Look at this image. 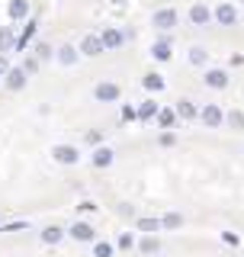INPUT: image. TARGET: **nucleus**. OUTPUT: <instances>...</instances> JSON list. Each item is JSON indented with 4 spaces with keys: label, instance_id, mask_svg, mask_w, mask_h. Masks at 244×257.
Instances as JSON below:
<instances>
[{
    "label": "nucleus",
    "instance_id": "obj_1",
    "mask_svg": "<svg viewBox=\"0 0 244 257\" xmlns=\"http://www.w3.org/2000/svg\"><path fill=\"white\" fill-rule=\"evenodd\" d=\"M55 161H58V164H77L80 161V151L74 148V145H55Z\"/></svg>",
    "mask_w": 244,
    "mask_h": 257
},
{
    "label": "nucleus",
    "instance_id": "obj_2",
    "mask_svg": "<svg viewBox=\"0 0 244 257\" xmlns=\"http://www.w3.org/2000/svg\"><path fill=\"white\" fill-rule=\"evenodd\" d=\"M199 119H202V122H206L209 128H218V125H222V119H225V116H222V109H218L215 103H209V106L199 112Z\"/></svg>",
    "mask_w": 244,
    "mask_h": 257
},
{
    "label": "nucleus",
    "instance_id": "obj_3",
    "mask_svg": "<svg viewBox=\"0 0 244 257\" xmlns=\"http://www.w3.org/2000/svg\"><path fill=\"white\" fill-rule=\"evenodd\" d=\"M212 16H215L218 23H222V26H234V23H238V10H234L231 4H222V7H218V10H215Z\"/></svg>",
    "mask_w": 244,
    "mask_h": 257
},
{
    "label": "nucleus",
    "instance_id": "obj_4",
    "mask_svg": "<svg viewBox=\"0 0 244 257\" xmlns=\"http://www.w3.org/2000/svg\"><path fill=\"white\" fill-rule=\"evenodd\" d=\"M154 26L158 29H174L177 26V10H158L154 13Z\"/></svg>",
    "mask_w": 244,
    "mask_h": 257
},
{
    "label": "nucleus",
    "instance_id": "obj_5",
    "mask_svg": "<svg viewBox=\"0 0 244 257\" xmlns=\"http://www.w3.org/2000/svg\"><path fill=\"white\" fill-rule=\"evenodd\" d=\"M96 100H103V103H112V100H119V87L116 84H96Z\"/></svg>",
    "mask_w": 244,
    "mask_h": 257
},
{
    "label": "nucleus",
    "instance_id": "obj_6",
    "mask_svg": "<svg viewBox=\"0 0 244 257\" xmlns=\"http://www.w3.org/2000/svg\"><path fill=\"white\" fill-rule=\"evenodd\" d=\"M23 84H26V71H23V68H10V71H7V87H10V90H20Z\"/></svg>",
    "mask_w": 244,
    "mask_h": 257
},
{
    "label": "nucleus",
    "instance_id": "obj_7",
    "mask_svg": "<svg viewBox=\"0 0 244 257\" xmlns=\"http://www.w3.org/2000/svg\"><path fill=\"white\" fill-rule=\"evenodd\" d=\"M190 20L196 23V26H206V23L212 20V10H209V7H202V4H196V7L190 10Z\"/></svg>",
    "mask_w": 244,
    "mask_h": 257
},
{
    "label": "nucleus",
    "instance_id": "obj_8",
    "mask_svg": "<svg viewBox=\"0 0 244 257\" xmlns=\"http://www.w3.org/2000/svg\"><path fill=\"white\" fill-rule=\"evenodd\" d=\"M71 238L74 241H93V228L87 222H77V225H71Z\"/></svg>",
    "mask_w": 244,
    "mask_h": 257
},
{
    "label": "nucleus",
    "instance_id": "obj_9",
    "mask_svg": "<svg viewBox=\"0 0 244 257\" xmlns=\"http://www.w3.org/2000/svg\"><path fill=\"white\" fill-rule=\"evenodd\" d=\"M122 39H126V36H122L119 29H106V32L100 36V42H103V48H119Z\"/></svg>",
    "mask_w": 244,
    "mask_h": 257
},
{
    "label": "nucleus",
    "instance_id": "obj_10",
    "mask_svg": "<svg viewBox=\"0 0 244 257\" xmlns=\"http://www.w3.org/2000/svg\"><path fill=\"white\" fill-rule=\"evenodd\" d=\"M80 52H84V55H100V52H103L100 36H87L84 42H80Z\"/></svg>",
    "mask_w": 244,
    "mask_h": 257
},
{
    "label": "nucleus",
    "instance_id": "obj_11",
    "mask_svg": "<svg viewBox=\"0 0 244 257\" xmlns=\"http://www.w3.org/2000/svg\"><path fill=\"white\" fill-rule=\"evenodd\" d=\"M206 84L215 87V90H222V87L228 84V74H225V71H209V74H206Z\"/></svg>",
    "mask_w": 244,
    "mask_h": 257
},
{
    "label": "nucleus",
    "instance_id": "obj_12",
    "mask_svg": "<svg viewBox=\"0 0 244 257\" xmlns=\"http://www.w3.org/2000/svg\"><path fill=\"white\" fill-rule=\"evenodd\" d=\"M112 164V151L109 148H96L93 151V167H109Z\"/></svg>",
    "mask_w": 244,
    "mask_h": 257
},
{
    "label": "nucleus",
    "instance_id": "obj_13",
    "mask_svg": "<svg viewBox=\"0 0 244 257\" xmlns=\"http://www.w3.org/2000/svg\"><path fill=\"white\" fill-rule=\"evenodd\" d=\"M26 13H29V4H26V0H13V4H10V20H23Z\"/></svg>",
    "mask_w": 244,
    "mask_h": 257
},
{
    "label": "nucleus",
    "instance_id": "obj_14",
    "mask_svg": "<svg viewBox=\"0 0 244 257\" xmlns=\"http://www.w3.org/2000/svg\"><path fill=\"white\" fill-rule=\"evenodd\" d=\"M58 61H61V64H74V61H77V48H74V45H64L61 52H58Z\"/></svg>",
    "mask_w": 244,
    "mask_h": 257
},
{
    "label": "nucleus",
    "instance_id": "obj_15",
    "mask_svg": "<svg viewBox=\"0 0 244 257\" xmlns=\"http://www.w3.org/2000/svg\"><path fill=\"white\" fill-rule=\"evenodd\" d=\"M177 116H183V119H193V116H196V106H193L190 100H180V103H177Z\"/></svg>",
    "mask_w": 244,
    "mask_h": 257
},
{
    "label": "nucleus",
    "instance_id": "obj_16",
    "mask_svg": "<svg viewBox=\"0 0 244 257\" xmlns=\"http://www.w3.org/2000/svg\"><path fill=\"white\" fill-rule=\"evenodd\" d=\"M151 55H154L158 61H167V58H170V45H167V42H154Z\"/></svg>",
    "mask_w": 244,
    "mask_h": 257
},
{
    "label": "nucleus",
    "instance_id": "obj_17",
    "mask_svg": "<svg viewBox=\"0 0 244 257\" xmlns=\"http://www.w3.org/2000/svg\"><path fill=\"white\" fill-rule=\"evenodd\" d=\"M174 119H177L174 109H161V112H158V125H161V128H170V125H174Z\"/></svg>",
    "mask_w": 244,
    "mask_h": 257
},
{
    "label": "nucleus",
    "instance_id": "obj_18",
    "mask_svg": "<svg viewBox=\"0 0 244 257\" xmlns=\"http://www.w3.org/2000/svg\"><path fill=\"white\" fill-rule=\"evenodd\" d=\"M61 235H64V231L52 225V228H45V231H42V241H45V244H58V241H61Z\"/></svg>",
    "mask_w": 244,
    "mask_h": 257
},
{
    "label": "nucleus",
    "instance_id": "obj_19",
    "mask_svg": "<svg viewBox=\"0 0 244 257\" xmlns=\"http://www.w3.org/2000/svg\"><path fill=\"white\" fill-rule=\"evenodd\" d=\"M93 257H112V244H109V241H96V244H93Z\"/></svg>",
    "mask_w": 244,
    "mask_h": 257
},
{
    "label": "nucleus",
    "instance_id": "obj_20",
    "mask_svg": "<svg viewBox=\"0 0 244 257\" xmlns=\"http://www.w3.org/2000/svg\"><path fill=\"white\" fill-rule=\"evenodd\" d=\"M145 87H148V90H161V87H164V77L161 74H145Z\"/></svg>",
    "mask_w": 244,
    "mask_h": 257
},
{
    "label": "nucleus",
    "instance_id": "obj_21",
    "mask_svg": "<svg viewBox=\"0 0 244 257\" xmlns=\"http://www.w3.org/2000/svg\"><path fill=\"white\" fill-rule=\"evenodd\" d=\"M138 231H161L158 219H138Z\"/></svg>",
    "mask_w": 244,
    "mask_h": 257
},
{
    "label": "nucleus",
    "instance_id": "obj_22",
    "mask_svg": "<svg viewBox=\"0 0 244 257\" xmlns=\"http://www.w3.org/2000/svg\"><path fill=\"white\" fill-rule=\"evenodd\" d=\"M10 45H13V29L4 26L0 29V48H10Z\"/></svg>",
    "mask_w": 244,
    "mask_h": 257
},
{
    "label": "nucleus",
    "instance_id": "obj_23",
    "mask_svg": "<svg viewBox=\"0 0 244 257\" xmlns=\"http://www.w3.org/2000/svg\"><path fill=\"white\" fill-rule=\"evenodd\" d=\"M190 61H193V64H206V48H199V45H196V48L190 52Z\"/></svg>",
    "mask_w": 244,
    "mask_h": 257
},
{
    "label": "nucleus",
    "instance_id": "obj_24",
    "mask_svg": "<svg viewBox=\"0 0 244 257\" xmlns=\"http://www.w3.org/2000/svg\"><path fill=\"white\" fill-rule=\"evenodd\" d=\"M161 225H164V228H177V225H183V219L177 212H170V215H164V222H161Z\"/></svg>",
    "mask_w": 244,
    "mask_h": 257
},
{
    "label": "nucleus",
    "instance_id": "obj_25",
    "mask_svg": "<svg viewBox=\"0 0 244 257\" xmlns=\"http://www.w3.org/2000/svg\"><path fill=\"white\" fill-rule=\"evenodd\" d=\"M228 122H231L234 128H244V112H234V109H231V112H228Z\"/></svg>",
    "mask_w": 244,
    "mask_h": 257
},
{
    "label": "nucleus",
    "instance_id": "obj_26",
    "mask_svg": "<svg viewBox=\"0 0 244 257\" xmlns=\"http://www.w3.org/2000/svg\"><path fill=\"white\" fill-rule=\"evenodd\" d=\"M142 251L145 254H154V251H158V238H145L142 241Z\"/></svg>",
    "mask_w": 244,
    "mask_h": 257
},
{
    "label": "nucleus",
    "instance_id": "obj_27",
    "mask_svg": "<svg viewBox=\"0 0 244 257\" xmlns=\"http://www.w3.org/2000/svg\"><path fill=\"white\" fill-rule=\"evenodd\" d=\"M32 36H36V23H29V26H26V32H23V39H20V42H16V45L23 48V45H26V42H29Z\"/></svg>",
    "mask_w": 244,
    "mask_h": 257
},
{
    "label": "nucleus",
    "instance_id": "obj_28",
    "mask_svg": "<svg viewBox=\"0 0 244 257\" xmlns=\"http://www.w3.org/2000/svg\"><path fill=\"white\" fill-rule=\"evenodd\" d=\"M154 109H158L154 103H145V106L138 109V116H142V119H151V116H154Z\"/></svg>",
    "mask_w": 244,
    "mask_h": 257
},
{
    "label": "nucleus",
    "instance_id": "obj_29",
    "mask_svg": "<svg viewBox=\"0 0 244 257\" xmlns=\"http://www.w3.org/2000/svg\"><path fill=\"white\" fill-rule=\"evenodd\" d=\"M119 247H122V251H129V247H132V235H122L119 238Z\"/></svg>",
    "mask_w": 244,
    "mask_h": 257
},
{
    "label": "nucleus",
    "instance_id": "obj_30",
    "mask_svg": "<svg viewBox=\"0 0 244 257\" xmlns=\"http://www.w3.org/2000/svg\"><path fill=\"white\" fill-rule=\"evenodd\" d=\"M177 139H174V135H170V132H164V135H161V145H164V148H170V145H174Z\"/></svg>",
    "mask_w": 244,
    "mask_h": 257
},
{
    "label": "nucleus",
    "instance_id": "obj_31",
    "mask_svg": "<svg viewBox=\"0 0 244 257\" xmlns=\"http://www.w3.org/2000/svg\"><path fill=\"white\" fill-rule=\"evenodd\" d=\"M36 55H39V58H48V55H52V48H48V45H39Z\"/></svg>",
    "mask_w": 244,
    "mask_h": 257
},
{
    "label": "nucleus",
    "instance_id": "obj_32",
    "mask_svg": "<svg viewBox=\"0 0 244 257\" xmlns=\"http://www.w3.org/2000/svg\"><path fill=\"white\" fill-rule=\"evenodd\" d=\"M36 68H39V61H26V64H23V71H26V74H32Z\"/></svg>",
    "mask_w": 244,
    "mask_h": 257
},
{
    "label": "nucleus",
    "instance_id": "obj_33",
    "mask_svg": "<svg viewBox=\"0 0 244 257\" xmlns=\"http://www.w3.org/2000/svg\"><path fill=\"white\" fill-rule=\"evenodd\" d=\"M135 116H138V112H135L132 106H126V109H122V119H135Z\"/></svg>",
    "mask_w": 244,
    "mask_h": 257
},
{
    "label": "nucleus",
    "instance_id": "obj_34",
    "mask_svg": "<svg viewBox=\"0 0 244 257\" xmlns=\"http://www.w3.org/2000/svg\"><path fill=\"white\" fill-rule=\"evenodd\" d=\"M0 71H7V64H4V61H0Z\"/></svg>",
    "mask_w": 244,
    "mask_h": 257
},
{
    "label": "nucleus",
    "instance_id": "obj_35",
    "mask_svg": "<svg viewBox=\"0 0 244 257\" xmlns=\"http://www.w3.org/2000/svg\"><path fill=\"white\" fill-rule=\"evenodd\" d=\"M112 4H122V0H112Z\"/></svg>",
    "mask_w": 244,
    "mask_h": 257
}]
</instances>
